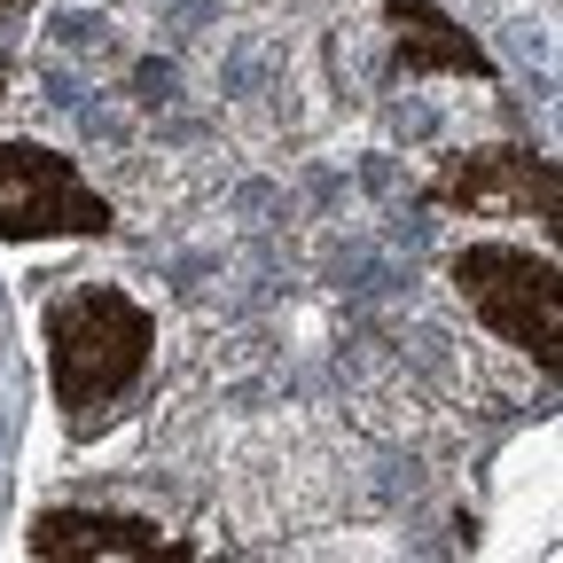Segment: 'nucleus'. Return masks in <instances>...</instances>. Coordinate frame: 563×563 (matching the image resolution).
<instances>
[{"label": "nucleus", "instance_id": "obj_7", "mask_svg": "<svg viewBox=\"0 0 563 563\" xmlns=\"http://www.w3.org/2000/svg\"><path fill=\"white\" fill-rule=\"evenodd\" d=\"M9 9H24V0H0V16H9Z\"/></svg>", "mask_w": 563, "mask_h": 563}, {"label": "nucleus", "instance_id": "obj_1", "mask_svg": "<svg viewBox=\"0 0 563 563\" xmlns=\"http://www.w3.org/2000/svg\"><path fill=\"white\" fill-rule=\"evenodd\" d=\"M157 361V313L125 298L118 282H79V290L47 298V391L70 431H102V422L141 391Z\"/></svg>", "mask_w": 563, "mask_h": 563}, {"label": "nucleus", "instance_id": "obj_4", "mask_svg": "<svg viewBox=\"0 0 563 563\" xmlns=\"http://www.w3.org/2000/svg\"><path fill=\"white\" fill-rule=\"evenodd\" d=\"M431 196L454 220H540L555 235V211H563V180L540 150H462L431 173Z\"/></svg>", "mask_w": 563, "mask_h": 563}, {"label": "nucleus", "instance_id": "obj_3", "mask_svg": "<svg viewBox=\"0 0 563 563\" xmlns=\"http://www.w3.org/2000/svg\"><path fill=\"white\" fill-rule=\"evenodd\" d=\"M110 196L47 141H0V243L110 235Z\"/></svg>", "mask_w": 563, "mask_h": 563}, {"label": "nucleus", "instance_id": "obj_2", "mask_svg": "<svg viewBox=\"0 0 563 563\" xmlns=\"http://www.w3.org/2000/svg\"><path fill=\"white\" fill-rule=\"evenodd\" d=\"M446 274H454L462 306L493 336L517 344L525 361H540L555 376V361H563V274H555L548 251H525V243H462L446 258Z\"/></svg>", "mask_w": 563, "mask_h": 563}, {"label": "nucleus", "instance_id": "obj_5", "mask_svg": "<svg viewBox=\"0 0 563 563\" xmlns=\"http://www.w3.org/2000/svg\"><path fill=\"white\" fill-rule=\"evenodd\" d=\"M24 548L47 555V563H70V555H173V563H196L188 540H165L157 517H125V509H40Z\"/></svg>", "mask_w": 563, "mask_h": 563}, {"label": "nucleus", "instance_id": "obj_6", "mask_svg": "<svg viewBox=\"0 0 563 563\" xmlns=\"http://www.w3.org/2000/svg\"><path fill=\"white\" fill-rule=\"evenodd\" d=\"M391 79H493V55L439 9V0H391Z\"/></svg>", "mask_w": 563, "mask_h": 563}]
</instances>
